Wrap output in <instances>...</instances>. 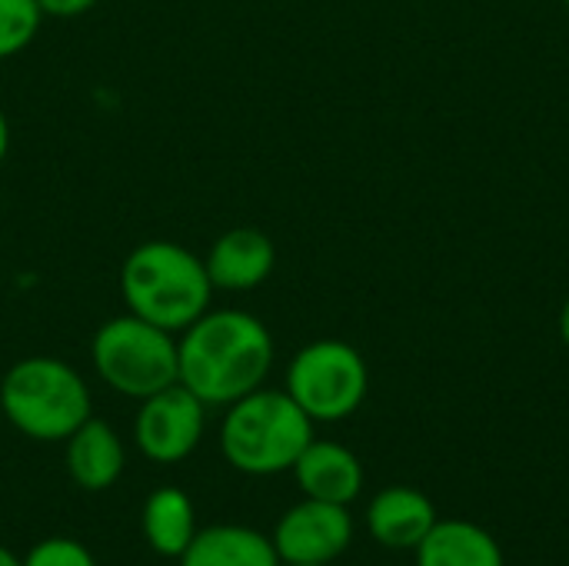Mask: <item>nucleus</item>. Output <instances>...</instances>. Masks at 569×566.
I'll return each instance as SVG.
<instances>
[{"label":"nucleus","instance_id":"18","mask_svg":"<svg viewBox=\"0 0 569 566\" xmlns=\"http://www.w3.org/2000/svg\"><path fill=\"white\" fill-rule=\"evenodd\" d=\"M40 3V10H43V17H80V13H87V10H93L100 0H37Z\"/></svg>","mask_w":569,"mask_h":566},{"label":"nucleus","instance_id":"2","mask_svg":"<svg viewBox=\"0 0 569 566\" xmlns=\"http://www.w3.org/2000/svg\"><path fill=\"white\" fill-rule=\"evenodd\" d=\"M120 297L127 314L167 334H183L210 310L213 284L203 257L183 244L147 240L133 247L120 267Z\"/></svg>","mask_w":569,"mask_h":566},{"label":"nucleus","instance_id":"16","mask_svg":"<svg viewBox=\"0 0 569 566\" xmlns=\"http://www.w3.org/2000/svg\"><path fill=\"white\" fill-rule=\"evenodd\" d=\"M43 23L37 0H0V60L27 50Z\"/></svg>","mask_w":569,"mask_h":566},{"label":"nucleus","instance_id":"21","mask_svg":"<svg viewBox=\"0 0 569 566\" xmlns=\"http://www.w3.org/2000/svg\"><path fill=\"white\" fill-rule=\"evenodd\" d=\"M0 566H23V560H20L13 550H7V547L0 544Z\"/></svg>","mask_w":569,"mask_h":566},{"label":"nucleus","instance_id":"6","mask_svg":"<svg viewBox=\"0 0 569 566\" xmlns=\"http://www.w3.org/2000/svg\"><path fill=\"white\" fill-rule=\"evenodd\" d=\"M313 424H337L360 410L370 390L363 354L347 340H313L297 350L283 387Z\"/></svg>","mask_w":569,"mask_h":566},{"label":"nucleus","instance_id":"3","mask_svg":"<svg viewBox=\"0 0 569 566\" xmlns=\"http://www.w3.org/2000/svg\"><path fill=\"white\" fill-rule=\"evenodd\" d=\"M313 440V420L287 390H253L227 407L220 424V450L227 464L247 477H277L293 470Z\"/></svg>","mask_w":569,"mask_h":566},{"label":"nucleus","instance_id":"22","mask_svg":"<svg viewBox=\"0 0 569 566\" xmlns=\"http://www.w3.org/2000/svg\"><path fill=\"white\" fill-rule=\"evenodd\" d=\"M283 566H323V564H283Z\"/></svg>","mask_w":569,"mask_h":566},{"label":"nucleus","instance_id":"20","mask_svg":"<svg viewBox=\"0 0 569 566\" xmlns=\"http://www.w3.org/2000/svg\"><path fill=\"white\" fill-rule=\"evenodd\" d=\"M560 340L569 347V297L567 304H563V310H560Z\"/></svg>","mask_w":569,"mask_h":566},{"label":"nucleus","instance_id":"14","mask_svg":"<svg viewBox=\"0 0 569 566\" xmlns=\"http://www.w3.org/2000/svg\"><path fill=\"white\" fill-rule=\"evenodd\" d=\"M413 554L417 566H507L497 537L470 520H437Z\"/></svg>","mask_w":569,"mask_h":566},{"label":"nucleus","instance_id":"5","mask_svg":"<svg viewBox=\"0 0 569 566\" xmlns=\"http://www.w3.org/2000/svg\"><path fill=\"white\" fill-rule=\"evenodd\" d=\"M90 360L97 377L130 400H147L180 377L177 337L133 314L113 317L97 327Z\"/></svg>","mask_w":569,"mask_h":566},{"label":"nucleus","instance_id":"13","mask_svg":"<svg viewBox=\"0 0 569 566\" xmlns=\"http://www.w3.org/2000/svg\"><path fill=\"white\" fill-rule=\"evenodd\" d=\"M180 566H283L270 537L240 524H213L197 530L180 554Z\"/></svg>","mask_w":569,"mask_h":566},{"label":"nucleus","instance_id":"10","mask_svg":"<svg viewBox=\"0 0 569 566\" xmlns=\"http://www.w3.org/2000/svg\"><path fill=\"white\" fill-rule=\"evenodd\" d=\"M293 477H297V487L303 490V497L323 500V504H340V507H350L363 490L360 457L343 444L317 440V437L297 457Z\"/></svg>","mask_w":569,"mask_h":566},{"label":"nucleus","instance_id":"4","mask_svg":"<svg viewBox=\"0 0 569 566\" xmlns=\"http://www.w3.org/2000/svg\"><path fill=\"white\" fill-rule=\"evenodd\" d=\"M0 410L30 440H67L93 417L87 380L57 357H23L0 380Z\"/></svg>","mask_w":569,"mask_h":566},{"label":"nucleus","instance_id":"11","mask_svg":"<svg viewBox=\"0 0 569 566\" xmlns=\"http://www.w3.org/2000/svg\"><path fill=\"white\" fill-rule=\"evenodd\" d=\"M437 520L430 497L413 487H387L367 507V530L387 550H417Z\"/></svg>","mask_w":569,"mask_h":566},{"label":"nucleus","instance_id":"1","mask_svg":"<svg viewBox=\"0 0 569 566\" xmlns=\"http://www.w3.org/2000/svg\"><path fill=\"white\" fill-rule=\"evenodd\" d=\"M180 384L207 407H230L233 400L263 387L273 367V337L267 324L247 310H207L177 340Z\"/></svg>","mask_w":569,"mask_h":566},{"label":"nucleus","instance_id":"15","mask_svg":"<svg viewBox=\"0 0 569 566\" xmlns=\"http://www.w3.org/2000/svg\"><path fill=\"white\" fill-rule=\"evenodd\" d=\"M140 524L150 550L167 560H180V554L197 537V514L180 487H157L143 504Z\"/></svg>","mask_w":569,"mask_h":566},{"label":"nucleus","instance_id":"23","mask_svg":"<svg viewBox=\"0 0 569 566\" xmlns=\"http://www.w3.org/2000/svg\"><path fill=\"white\" fill-rule=\"evenodd\" d=\"M563 3H567V7H569V0H563Z\"/></svg>","mask_w":569,"mask_h":566},{"label":"nucleus","instance_id":"8","mask_svg":"<svg viewBox=\"0 0 569 566\" xmlns=\"http://www.w3.org/2000/svg\"><path fill=\"white\" fill-rule=\"evenodd\" d=\"M280 564H323L340 560L353 544V517L340 504L303 497L273 527Z\"/></svg>","mask_w":569,"mask_h":566},{"label":"nucleus","instance_id":"12","mask_svg":"<svg viewBox=\"0 0 569 566\" xmlns=\"http://www.w3.org/2000/svg\"><path fill=\"white\" fill-rule=\"evenodd\" d=\"M63 444H67V454H63L67 474L80 490L97 494L120 480L127 467V450H123L120 434L110 424L87 417Z\"/></svg>","mask_w":569,"mask_h":566},{"label":"nucleus","instance_id":"17","mask_svg":"<svg viewBox=\"0 0 569 566\" xmlns=\"http://www.w3.org/2000/svg\"><path fill=\"white\" fill-rule=\"evenodd\" d=\"M23 566H97V560L73 537H47L27 550Z\"/></svg>","mask_w":569,"mask_h":566},{"label":"nucleus","instance_id":"9","mask_svg":"<svg viewBox=\"0 0 569 566\" xmlns=\"http://www.w3.org/2000/svg\"><path fill=\"white\" fill-rule=\"evenodd\" d=\"M203 267L213 290H257L277 267V247L257 227H233L213 240V247L203 257Z\"/></svg>","mask_w":569,"mask_h":566},{"label":"nucleus","instance_id":"7","mask_svg":"<svg viewBox=\"0 0 569 566\" xmlns=\"http://www.w3.org/2000/svg\"><path fill=\"white\" fill-rule=\"evenodd\" d=\"M203 427H207V404L177 380L140 400V410L133 417V440L147 460L180 464L200 447Z\"/></svg>","mask_w":569,"mask_h":566},{"label":"nucleus","instance_id":"19","mask_svg":"<svg viewBox=\"0 0 569 566\" xmlns=\"http://www.w3.org/2000/svg\"><path fill=\"white\" fill-rule=\"evenodd\" d=\"M7 153H10V120L0 107V163L7 160Z\"/></svg>","mask_w":569,"mask_h":566}]
</instances>
